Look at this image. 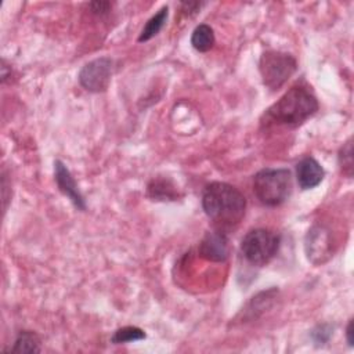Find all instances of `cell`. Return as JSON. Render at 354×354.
Listing matches in <instances>:
<instances>
[{
    "label": "cell",
    "instance_id": "cell-16",
    "mask_svg": "<svg viewBox=\"0 0 354 354\" xmlns=\"http://www.w3.org/2000/svg\"><path fill=\"white\" fill-rule=\"evenodd\" d=\"M337 160H339V166L340 170L344 176L351 177L353 176V144H351V138L347 140L337 155Z\"/></svg>",
    "mask_w": 354,
    "mask_h": 354
},
{
    "label": "cell",
    "instance_id": "cell-4",
    "mask_svg": "<svg viewBox=\"0 0 354 354\" xmlns=\"http://www.w3.org/2000/svg\"><path fill=\"white\" fill-rule=\"evenodd\" d=\"M281 243V236L268 228L250 230L241 242L243 257L256 267L268 264L277 254Z\"/></svg>",
    "mask_w": 354,
    "mask_h": 354
},
{
    "label": "cell",
    "instance_id": "cell-18",
    "mask_svg": "<svg viewBox=\"0 0 354 354\" xmlns=\"http://www.w3.org/2000/svg\"><path fill=\"white\" fill-rule=\"evenodd\" d=\"M91 7V11L95 12V14H105L109 11V7H111V3L108 1H94L90 4Z\"/></svg>",
    "mask_w": 354,
    "mask_h": 354
},
{
    "label": "cell",
    "instance_id": "cell-9",
    "mask_svg": "<svg viewBox=\"0 0 354 354\" xmlns=\"http://www.w3.org/2000/svg\"><path fill=\"white\" fill-rule=\"evenodd\" d=\"M54 178L58 185V189L73 203V206L77 210H82V212L86 210L84 198L80 194L77 184L73 176L71 174L69 169L61 160L54 162Z\"/></svg>",
    "mask_w": 354,
    "mask_h": 354
},
{
    "label": "cell",
    "instance_id": "cell-8",
    "mask_svg": "<svg viewBox=\"0 0 354 354\" xmlns=\"http://www.w3.org/2000/svg\"><path fill=\"white\" fill-rule=\"evenodd\" d=\"M198 250L199 254L209 261H225L230 256V239L227 232L221 230L206 232L199 243Z\"/></svg>",
    "mask_w": 354,
    "mask_h": 354
},
{
    "label": "cell",
    "instance_id": "cell-15",
    "mask_svg": "<svg viewBox=\"0 0 354 354\" xmlns=\"http://www.w3.org/2000/svg\"><path fill=\"white\" fill-rule=\"evenodd\" d=\"M145 337H147V335L141 328H138V326H123V328H119L113 332V335L111 337V342L113 344H123V343H131V342L142 340Z\"/></svg>",
    "mask_w": 354,
    "mask_h": 354
},
{
    "label": "cell",
    "instance_id": "cell-1",
    "mask_svg": "<svg viewBox=\"0 0 354 354\" xmlns=\"http://www.w3.org/2000/svg\"><path fill=\"white\" fill-rule=\"evenodd\" d=\"M202 207L216 228L227 232L243 218L246 199L234 185L213 181L202 192Z\"/></svg>",
    "mask_w": 354,
    "mask_h": 354
},
{
    "label": "cell",
    "instance_id": "cell-14",
    "mask_svg": "<svg viewBox=\"0 0 354 354\" xmlns=\"http://www.w3.org/2000/svg\"><path fill=\"white\" fill-rule=\"evenodd\" d=\"M167 11H169V8H167V6H165L153 17H151L147 21L145 26L142 28V30H141V33L138 36V41L140 43L151 40L152 37H155L162 30V28L166 24V19H167V14H169Z\"/></svg>",
    "mask_w": 354,
    "mask_h": 354
},
{
    "label": "cell",
    "instance_id": "cell-13",
    "mask_svg": "<svg viewBox=\"0 0 354 354\" xmlns=\"http://www.w3.org/2000/svg\"><path fill=\"white\" fill-rule=\"evenodd\" d=\"M214 41H216V39H214V32H213V29H212L209 25H206V24L198 25V26L194 29L192 35H191V44H192V47H194L196 51H199V53H206V51H209V50L214 46Z\"/></svg>",
    "mask_w": 354,
    "mask_h": 354
},
{
    "label": "cell",
    "instance_id": "cell-6",
    "mask_svg": "<svg viewBox=\"0 0 354 354\" xmlns=\"http://www.w3.org/2000/svg\"><path fill=\"white\" fill-rule=\"evenodd\" d=\"M113 72V61L108 57L87 62L79 72L80 86L90 93H102L108 88Z\"/></svg>",
    "mask_w": 354,
    "mask_h": 354
},
{
    "label": "cell",
    "instance_id": "cell-7",
    "mask_svg": "<svg viewBox=\"0 0 354 354\" xmlns=\"http://www.w3.org/2000/svg\"><path fill=\"white\" fill-rule=\"evenodd\" d=\"M307 259L315 264H324L332 256V239L329 230L324 225H314L308 230L304 239Z\"/></svg>",
    "mask_w": 354,
    "mask_h": 354
},
{
    "label": "cell",
    "instance_id": "cell-3",
    "mask_svg": "<svg viewBox=\"0 0 354 354\" xmlns=\"http://www.w3.org/2000/svg\"><path fill=\"white\" fill-rule=\"evenodd\" d=\"M292 173L288 169H261L253 177V192L266 206L282 205L292 194Z\"/></svg>",
    "mask_w": 354,
    "mask_h": 354
},
{
    "label": "cell",
    "instance_id": "cell-12",
    "mask_svg": "<svg viewBox=\"0 0 354 354\" xmlns=\"http://www.w3.org/2000/svg\"><path fill=\"white\" fill-rule=\"evenodd\" d=\"M148 195L156 201H174L177 191L170 180L152 178L148 184Z\"/></svg>",
    "mask_w": 354,
    "mask_h": 354
},
{
    "label": "cell",
    "instance_id": "cell-17",
    "mask_svg": "<svg viewBox=\"0 0 354 354\" xmlns=\"http://www.w3.org/2000/svg\"><path fill=\"white\" fill-rule=\"evenodd\" d=\"M313 337L317 343H325L329 340V337L332 336V326L328 324H322L318 325L314 330H313Z\"/></svg>",
    "mask_w": 354,
    "mask_h": 354
},
{
    "label": "cell",
    "instance_id": "cell-19",
    "mask_svg": "<svg viewBox=\"0 0 354 354\" xmlns=\"http://www.w3.org/2000/svg\"><path fill=\"white\" fill-rule=\"evenodd\" d=\"M346 339H347V343L348 346H353V319L348 321L347 324V328H346Z\"/></svg>",
    "mask_w": 354,
    "mask_h": 354
},
{
    "label": "cell",
    "instance_id": "cell-5",
    "mask_svg": "<svg viewBox=\"0 0 354 354\" xmlns=\"http://www.w3.org/2000/svg\"><path fill=\"white\" fill-rule=\"evenodd\" d=\"M297 61L293 55L282 51H264L259 59V72L263 84L275 91L281 88L296 72Z\"/></svg>",
    "mask_w": 354,
    "mask_h": 354
},
{
    "label": "cell",
    "instance_id": "cell-2",
    "mask_svg": "<svg viewBox=\"0 0 354 354\" xmlns=\"http://www.w3.org/2000/svg\"><path fill=\"white\" fill-rule=\"evenodd\" d=\"M318 111L315 95L304 86L290 87L277 102L263 115V126H289L296 127L311 118Z\"/></svg>",
    "mask_w": 354,
    "mask_h": 354
},
{
    "label": "cell",
    "instance_id": "cell-11",
    "mask_svg": "<svg viewBox=\"0 0 354 354\" xmlns=\"http://www.w3.org/2000/svg\"><path fill=\"white\" fill-rule=\"evenodd\" d=\"M40 337L32 330H21L12 344L7 351L10 353H40Z\"/></svg>",
    "mask_w": 354,
    "mask_h": 354
},
{
    "label": "cell",
    "instance_id": "cell-10",
    "mask_svg": "<svg viewBox=\"0 0 354 354\" xmlns=\"http://www.w3.org/2000/svg\"><path fill=\"white\" fill-rule=\"evenodd\" d=\"M325 177V170L313 156L303 158L296 165V178L301 189L315 188Z\"/></svg>",
    "mask_w": 354,
    "mask_h": 354
}]
</instances>
